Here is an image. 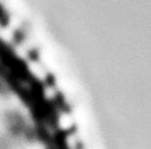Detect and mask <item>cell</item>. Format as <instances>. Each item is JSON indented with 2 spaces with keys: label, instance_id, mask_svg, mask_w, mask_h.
I'll list each match as a JSON object with an SVG mask.
<instances>
[{
  "label": "cell",
  "instance_id": "obj_1",
  "mask_svg": "<svg viewBox=\"0 0 151 149\" xmlns=\"http://www.w3.org/2000/svg\"><path fill=\"white\" fill-rule=\"evenodd\" d=\"M58 123H60V126H62L63 129H67V128L71 126V119H70V116L65 113V114H62V118H60V121H58Z\"/></svg>",
  "mask_w": 151,
  "mask_h": 149
}]
</instances>
